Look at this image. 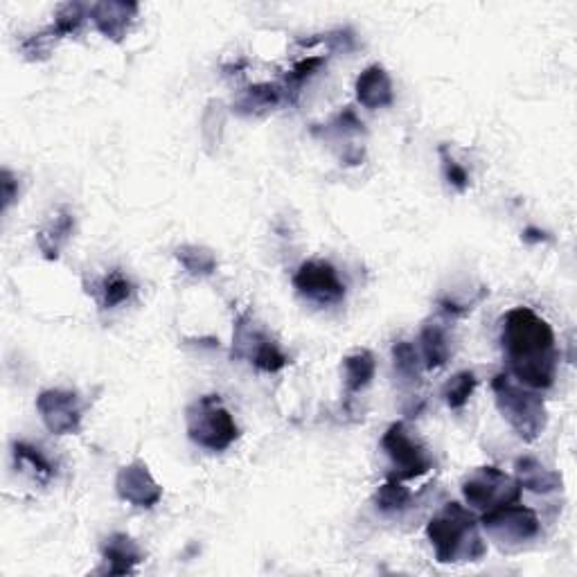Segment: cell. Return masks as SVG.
I'll list each match as a JSON object with an SVG mask.
<instances>
[{
	"instance_id": "cell-30",
	"label": "cell",
	"mask_w": 577,
	"mask_h": 577,
	"mask_svg": "<svg viewBox=\"0 0 577 577\" xmlns=\"http://www.w3.org/2000/svg\"><path fill=\"white\" fill-rule=\"evenodd\" d=\"M523 242L526 244H541V242H548V235L544 233V230H539V228H526L523 230Z\"/></svg>"
},
{
	"instance_id": "cell-11",
	"label": "cell",
	"mask_w": 577,
	"mask_h": 577,
	"mask_svg": "<svg viewBox=\"0 0 577 577\" xmlns=\"http://www.w3.org/2000/svg\"><path fill=\"white\" fill-rule=\"evenodd\" d=\"M115 492L122 501L131 503L133 508H154L163 499V487L156 483V478L149 472V467L142 460H133L131 465H124L118 478H115Z\"/></svg>"
},
{
	"instance_id": "cell-4",
	"label": "cell",
	"mask_w": 577,
	"mask_h": 577,
	"mask_svg": "<svg viewBox=\"0 0 577 577\" xmlns=\"http://www.w3.org/2000/svg\"><path fill=\"white\" fill-rule=\"evenodd\" d=\"M188 436L208 451H224L239 438V429L219 395H206L192 402L185 411Z\"/></svg>"
},
{
	"instance_id": "cell-9",
	"label": "cell",
	"mask_w": 577,
	"mask_h": 577,
	"mask_svg": "<svg viewBox=\"0 0 577 577\" xmlns=\"http://www.w3.org/2000/svg\"><path fill=\"white\" fill-rule=\"evenodd\" d=\"M294 287L316 305H336L345 298V284L334 266L325 260H307L294 275Z\"/></svg>"
},
{
	"instance_id": "cell-2",
	"label": "cell",
	"mask_w": 577,
	"mask_h": 577,
	"mask_svg": "<svg viewBox=\"0 0 577 577\" xmlns=\"http://www.w3.org/2000/svg\"><path fill=\"white\" fill-rule=\"evenodd\" d=\"M426 537L436 550V559L442 564L476 562L487 553V546L481 537V523L465 505L456 501L447 503L429 521Z\"/></svg>"
},
{
	"instance_id": "cell-17",
	"label": "cell",
	"mask_w": 577,
	"mask_h": 577,
	"mask_svg": "<svg viewBox=\"0 0 577 577\" xmlns=\"http://www.w3.org/2000/svg\"><path fill=\"white\" fill-rule=\"evenodd\" d=\"M420 350L424 366L429 370L445 366L451 357V339L447 327L436 321L426 323L420 332Z\"/></svg>"
},
{
	"instance_id": "cell-22",
	"label": "cell",
	"mask_w": 577,
	"mask_h": 577,
	"mask_svg": "<svg viewBox=\"0 0 577 577\" xmlns=\"http://www.w3.org/2000/svg\"><path fill=\"white\" fill-rule=\"evenodd\" d=\"M476 384L478 381L472 370H460L447 381L445 388H442V397H445V402L451 411H460V408H465L469 397L474 395Z\"/></svg>"
},
{
	"instance_id": "cell-19",
	"label": "cell",
	"mask_w": 577,
	"mask_h": 577,
	"mask_svg": "<svg viewBox=\"0 0 577 577\" xmlns=\"http://www.w3.org/2000/svg\"><path fill=\"white\" fill-rule=\"evenodd\" d=\"M282 95H284V88L275 84L248 86L246 91L239 95V100L235 102V111L242 115H251V113L275 109V106L282 102Z\"/></svg>"
},
{
	"instance_id": "cell-26",
	"label": "cell",
	"mask_w": 577,
	"mask_h": 577,
	"mask_svg": "<svg viewBox=\"0 0 577 577\" xmlns=\"http://www.w3.org/2000/svg\"><path fill=\"white\" fill-rule=\"evenodd\" d=\"M14 458L19 460L21 465H28L43 481H48V478L55 474V467L50 465V460L43 456L37 447L28 445V442H14Z\"/></svg>"
},
{
	"instance_id": "cell-20",
	"label": "cell",
	"mask_w": 577,
	"mask_h": 577,
	"mask_svg": "<svg viewBox=\"0 0 577 577\" xmlns=\"http://www.w3.org/2000/svg\"><path fill=\"white\" fill-rule=\"evenodd\" d=\"M176 260L183 266L190 275H197V278H206L217 271V257L212 251L197 244H185L176 248Z\"/></svg>"
},
{
	"instance_id": "cell-10",
	"label": "cell",
	"mask_w": 577,
	"mask_h": 577,
	"mask_svg": "<svg viewBox=\"0 0 577 577\" xmlns=\"http://www.w3.org/2000/svg\"><path fill=\"white\" fill-rule=\"evenodd\" d=\"M37 408L43 424L55 436H68L82 429V406L73 390L50 388L37 397Z\"/></svg>"
},
{
	"instance_id": "cell-3",
	"label": "cell",
	"mask_w": 577,
	"mask_h": 577,
	"mask_svg": "<svg viewBox=\"0 0 577 577\" xmlns=\"http://www.w3.org/2000/svg\"><path fill=\"white\" fill-rule=\"evenodd\" d=\"M494 399L501 415L523 442H535L546 429V404L535 390L512 379L510 372H499L492 381Z\"/></svg>"
},
{
	"instance_id": "cell-12",
	"label": "cell",
	"mask_w": 577,
	"mask_h": 577,
	"mask_svg": "<svg viewBox=\"0 0 577 577\" xmlns=\"http://www.w3.org/2000/svg\"><path fill=\"white\" fill-rule=\"evenodd\" d=\"M138 3H124V0H102L88 7V14L95 23V28L100 30L106 39L120 43L127 37V30L131 21L138 14Z\"/></svg>"
},
{
	"instance_id": "cell-15",
	"label": "cell",
	"mask_w": 577,
	"mask_h": 577,
	"mask_svg": "<svg viewBox=\"0 0 577 577\" xmlns=\"http://www.w3.org/2000/svg\"><path fill=\"white\" fill-rule=\"evenodd\" d=\"M75 230V215L68 208H59L55 212V217H50V221L37 233V244L41 248V253L46 260H57L61 248L68 244L70 235Z\"/></svg>"
},
{
	"instance_id": "cell-27",
	"label": "cell",
	"mask_w": 577,
	"mask_h": 577,
	"mask_svg": "<svg viewBox=\"0 0 577 577\" xmlns=\"http://www.w3.org/2000/svg\"><path fill=\"white\" fill-rule=\"evenodd\" d=\"M323 66H325V57L300 59L298 64L289 70V75H287V93H289V88L294 93H298V88L303 86L307 79H312Z\"/></svg>"
},
{
	"instance_id": "cell-18",
	"label": "cell",
	"mask_w": 577,
	"mask_h": 577,
	"mask_svg": "<svg viewBox=\"0 0 577 577\" xmlns=\"http://www.w3.org/2000/svg\"><path fill=\"white\" fill-rule=\"evenodd\" d=\"M514 469H517V483L521 485V490L526 487V490L535 494H550L562 487V476L550 472L539 460L530 456L519 458L517 463H514Z\"/></svg>"
},
{
	"instance_id": "cell-16",
	"label": "cell",
	"mask_w": 577,
	"mask_h": 577,
	"mask_svg": "<svg viewBox=\"0 0 577 577\" xmlns=\"http://www.w3.org/2000/svg\"><path fill=\"white\" fill-rule=\"evenodd\" d=\"M377 372V359L370 350H354L343 359V384L345 395L352 397L370 386Z\"/></svg>"
},
{
	"instance_id": "cell-1",
	"label": "cell",
	"mask_w": 577,
	"mask_h": 577,
	"mask_svg": "<svg viewBox=\"0 0 577 577\" xmlns=\"http://www.w3.org/2000/svg\"><path fill=\"white\" fill-rule=\"evenodd\" d=\"M501 345L519 384L532 390L553 386L559 354L553 327L544 318L530 307L510 309L501 323Z\"/></svg>"
},
{
	"instance_id": "cell-14",
	"label": "cell",
	"mask_w": 577,
	"mask_h": 577,
	"mask_svg": "<svg viewBox=\"0 0 577 577\" xmlns=\"http://www.w3.org/2000/svg\"><path fill=\"white\" fill-rule=\"evenodd\" d=\"M102 559H104V573L109 575H127L133 573L142 559V550L138 548L136 541L124 532H115V535L106 537L102 544Z\"/></svg>"
},
{
	"instance_id": "cell-21",
	"label": "cell",
	"mask_w": 577,
	"mask_h": 577,
	"mask_svg": "<svg viewBox=\"0 0 577 577\" xmlns=\"http://www.w3.org/2000/svg\"><path fill=\"white\" fill-rule=\"evenodd\" d=\"M133 296V284L122 271L113 269L100 284V303L104 309H115L129 303Z\"/></svg>"
},
{
	"instance_id": "cell-8",
	"label": "cell",
	"mask_w": 577,
	"mask_h": 577,
	"mask_svg": "<svg viewBox=\"0 0 577 577\" xmlns=\"http://www.w3.org/2000/svg\"><path fill=\"white\" fill-rule=\"evenodd\" d=\"M478 523L487 535L501 544H523V541L535 539L541 530L537 514L519 501L485 510Z\"/></svg>"
},
{
	"instance_id": "cell-13",
	"label": "cell",
	"mask_w": 577,
	"mask_h": 577,
	"mask_svg": "<svg viewBox=\"0 0 577 577\" xmlns=\"http://www.w3.org/2000/svg\"><path fill=\"white\" fill-rule=\"evenodd\" d=\"M357 100L359 104L366 106V109H384V106H390L395 100V91H393V82H390V75L386 73L384 66L372 64L368 66L363 73L357 77Z\"/></svg>"
},
{
	"instance_id": "cell-5",
	"label": "cell",
	"mask_w": 577,
	"mask_h": 577,
	"mask_svg": "<svg viewBox=\"0 0 577 577\" xmlns=\"http://www.w3.org/2000/svg\"><path fill=\"white\" fill-rule=\"evenodd\" d=\"M233 357L248 359L262 372H280L289 363L287 354L275 345L269 334L253 323V318L248 314L239 316L235 323Z\"/></svg>"
},
{
	"instance_id": "cell-28",
	"label": "cell",
	"mask_w": 577,
	"mask_h": 577,
	"mask_svg": "<svg viewBox=\"0 0 577 577\" xmlns=\"http://www.w3.org/2000/svg\"><path fill=\"white\" fill-rule=\"evenodd\" d=\"M440 161H442V170H445V179L451 188L458 192H465L469 188V172L447 152L445 145H440Z\"/></svg>"
},
{
	"instance_id": "cell-25",
	"label": "cell",
	"mask_w": 577,
	"mask_h": 577,
	"mask_svg": "<svg viewBox=\"0 0 577 577\" xmlns=\"http://www.w3.org/2000/svg\"><path fill=\"white\" fill-rule=\"evenodd\" d=\"M393 368L404 384H415L420 379V357H417L415 348L408 341L393 345Z\"/></svg>"
},
{
	"instance_id": "cell-6",
	"label": "cell",
	"mask_w": 577,
	"mask_h": 577,
	"mask_svg": "<svg viewBox=\"0 0 577 577\" xmlns=\"http://www.w3.org/2000/svg\"><path fill=\"white\" fill-rule=\"evenodd\" d=\"M381 449L386 451L390 463H393V474H390V478L411 481V478L431 472V456L426 454V449L411 436V431L406 429L404 422H395L388 426L384 438H381Z\"/></svg>"
},
{
	"instance_id": "cell-7",
	"label": "cell",
	"mask_w": 577,
	"mask_h": 577,
	"mask_svg": "<svg viewBox=\"0 0 577 577\" xmlns=\"http://www.w3.org/2000/svg\"><path fill=\"white\" fill-rule=\"evenodd\" d=\"M463 496L467 505L476 510H490L496 505L514 503L521 499V485L517 478L501 472L499 467H478L463 481Z\"/></svg>"
},
{
	"instance_id": "cell-23",
	"label": "cell",
	"mask_w": 577,
	"mask_h": 577,
	"mask_svg": "<svg viewBox=\"0 0 577 577\" xmlns=\"http://www.w3.org/2000/svg\"><path fill=\"white\" fill-rule=\"evenodd\" d=\"M411 499H413L411 490L404 487L402 481H397V478H390V476L375 494L377 508L386 514H395V512L406 510L408 505H411Z\"/></svg>"
},
{
	"instance_id": "cell-24",
	"label": "cell",
	"mask_w": 577,
	"mask_h": 577,
	"mask_svg": "<svg viewBox=\"0 0 577 577\" xmlns=\"http://www.w3.org/2000/svg\"><path fill=\"white\" fill-rule=\"evenodd\" d=\"M86 10L88 7L82 3L61 5L55 16V23H52L46 32L55 41L61 37H68V34H75L79 28H82V23L86 19Z\"/></svg>"
},
{
	"instance_id": "cell-29",
	"label": "cell",
	"mask_w": 577,
	"mask_h": 577,
	"mask_svg": "<svg viewBox=\"0 0 577 577\" xmlns=\"http://www.w3.org/2000/svg\"><path fill=\"white\" fill-rule=\"evenodd\" d=\"M3 210H7L12 206V203L19 199V181H16V176L10 170H3Z\"/></svg>"
}]
</instances>
